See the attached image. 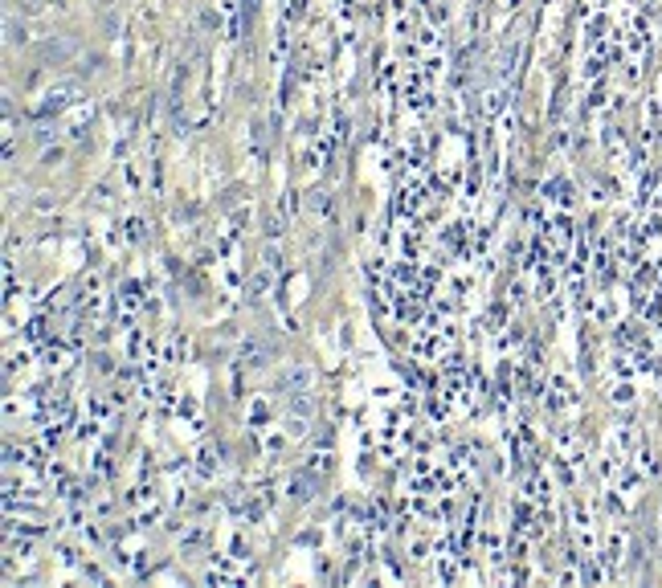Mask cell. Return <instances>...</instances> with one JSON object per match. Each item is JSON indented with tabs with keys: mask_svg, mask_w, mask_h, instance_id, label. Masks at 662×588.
<instances>
[{
	"mask_svg": "<svg viewBox=\"0 0 662 588\" xmlns=\"http://www.w3.org/2000/svg\"><path fill=\"white\" fill-rule=\"evenodd\" d=\"M307 384H311V368H291V372L278 380L282 392H307Z\"/></svg>",
	"mask_w": 662,
	"mask_h": 588,
	"instance_id": "1",
	"label": "cell"
}]
</instances>
